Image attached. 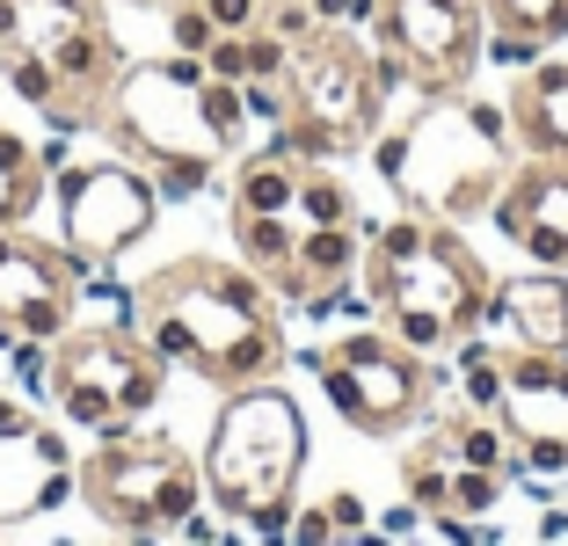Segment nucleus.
<instances>
[{
  "instance_id": "nucleus-1",
  "label": "nucleus",
  "mask_w": 568,
  "mask_h": 546,
  "mask_svg": "<svg viewBox=\"0 0 568 546\" xmlns=\"http://www.w3.org/2000/svg\"><path fill=\"white\" fill-rule=\"evenodd\" d=\"M226 226H234V255L277 292V306H314V314L357 277L365 255L351 182L335 175V161L292 153L284 139L234 161Z\"/></svg>"
},
{
  "instance_id": "nucleus-2",
  "label": "nucleus",
  "mask_w": 568,
  "mask_h": 546,
  "mask_svg": "<svg viewBox=\"0 0 568 546\" xmlns=\"http://www.w3.org/2000/svg\"><path fill=\"white\" fill-rule=\"evenodd\" d=\"M139 335L161 350V364H183L190 380L241 394L284 372V314L277 292L248 263L226 255H175L132 292Z\"/></svg>"
},
{
  "instance_id": "nucleus-3",
  "label": "nucleus",
  "mask_w": 568,
  "mask_h": 546,
  "mask_svg": "<svg viewBox=\"0 0 568 546\" xmlns=\"http://www.w3.org/2000/svg\"><path fill=\"white\" fill-rule=\"evenodd\" d=\"M248 124V95L234 81H212L204 59H190V51H175L161 67H124L102 102L110 146L124 161H146L161 198H197L226 161H241Z\"/></svg>"
},
{
  "instance_id": "nucleus-4",
  "label": "nucleus",
  "mask_w": 568,
  "mask_h": 546,
  "mask_svg": "<svg viewBox=\"0 0 568 546\" xmlns=\"http://www.w3.org/2000/svg\"><path fill=\"white\" fill-rule=\"evenodd\" d=\"M357 277H365V299H372V314H379V328L402 335L423 357L467 350L488 321V299H496V277L474 255V241L437 212L386 219L365 241V255H357Z\"/></svg>"
},
{
  "instance_id": "nucleus-5",
  "label": "nucleus",
  "mask_w": 568,
  "mask_h": 546,
  "mask_svg": "<svg viewBox=\"0 0 568 546\" xmlns=\"http://www.w3.org/2000/svg\"><path fill=\"white\" fill-rule=\"evenodd\" d=\"M0 73L59 132L102 124L124 73L110 0H0Z\"/></svg>"
},
{
  "instance_id": "nucleus-6",
  "label": "nucleus",
  "mask_w": 568,
  "mask_h": 546,
  "mask_svg": "<svg viewBox=\"0 0 568 546\" xmlns=\"http://www.w3.org/2000/svg\"><path fill=\"white\" fill-rule=\"evenodd\" d=\"M386 81L379 51L351 30V22H306L292 44H284V117L277 139L292 153H314V161H343V153L372 146L386 117Z\"/></svg>"
},
{
  "instance_id": "nucleus-7",
  "label": "nucleus",
  "mask_w": 568,
  "mask_h": 546,
  "mask_svg": "<svg viewBox=\"0 0 568 546\" xmlns=\"http://www.w3.org/2000/svg\"><path fill=\"white\" fill-rule=\"evenodd\" d=\"M300 474H306V415L277 380L226 394L204 445V496L234 525H255L284 539L292 510H300Z\"/></svg>"
},
{
  "instance_id": "nucleus-8",
  "label": "nucleus",
  "mask_w": 568,
  "mask_h": 546,
  "mask_svg": "<svg viewBox=\"0 0 568 546\" xmlns=\"http://www.w3.org/2000/svg\"><path fill=\"white\" fill-rule=\"evenodd\" d=\"M510 117L488 102H430V117H416L402 139H379V175L408 198V212L437 219H474L496 204L503 175H510Z\"/></svg>"
},
{
  "instance_id": "nucleus-9",
  "label": "nucleus",
  "mask_w": 568,
  "mask_h": 546,
  "mask_svg": "<svg viewBox=\"0 0 568 546\" xmlns=\"http://www.w3.org/2000/svg\"><path fill=\"white\" fill-rule=\"evenodd\" d=\"M37 380H44L51 408L67 415V423H81V431H95V437H118V431H139V423L161 408L168 364L139 328L95 321V328L59 335Z\"/></svg>"
},
{
  "instance_id": "nucleus-10",
  "label": "nucleus",
  "mask_w": 568,
  "mask_h": 546,
  "mask_svg": "<svg viewBox=\"0 0 568 546\" xmlns=\"http://www.w3.org/2000/svg\"><path fill=\"white\" fill-rule=\"evenodd\" d=\"M73 488H81V503L110 532L153 539V532H175V525L197 517V503H204V459H190L175 437L118 431V437H95V452L73 466Z\"/></svg>"
},
{
  "instance_id": "nucleus-11",
  "label": "nucleus",
  "mask_w": 568,
  "mask_h": 546,
  "mask_svg": "<svg viewBox=\"0 0 568 546\" xmlns=\"http://www.w3.org/2000/svg\"><path fill=\"white\" fill-rule=\"evenodd\" d=\"M314 380L357 437H408L437 415V364L386 328H357L314 350Z\"/></svg>"
},
{
  "instance_id": "nucleus-12",
  "label": "nucleus",
  "mask_w": 568,
  "mask_h": 546,
  "mask_svg": "<svg viewBox=\"0 0 568 546\" xmlns=\"http://www.w3.org/2000/svg\"><path fill=\"white\" fill-rule=\"evenodd\" d=\"M372 51L394 88H416L423 102L467 95L488 59L481 0H372Z\"/></svg>"
},
{
  "instance_id": "nucleus-13",
  "label": "nucleus",
  "mask_w": 568,
  "mask_h": 546,
  "mask_svg": "<svg viewBox=\"0 0 568 546\" xmlns=\"http://www.w3.org/2000/svg\"><path fill=\"white\" fill-rule=\"evenodd\" d=\"M153 212H161V190L132 161H81L59 175V226H67V255L81 270L139 249L153 233Z\"/></svg>"
},
{
  "instance_id": "nucleus-14",
  "label": "nucleus",
  "mask_w": 568,
  "mask_h": 546,
  "mask_svg": "<svg viewBox=\"0 0 568 546\" xmlns=\"http://www.w3.org/2000/svg\"><path fill=\"white\" fill-rule=\"evenodd\" d=\"M81 306V263L22 226H0V343L51 350Z\"/></svg>"
},
{
  "instance_id": "nucleus-15",
  "label": "nucleus",
  "mask_w": 568,
  "mask_h": 546,
  "mask_svg": "<svg viewBox=\"0 0 568 546\" xmlns=\"http://www.w3.org/2000/svg\"><path fill=\"white\" fill-rule=\"evenodd\" d=\"M496 423L532 474H568V357L547 350H503Z\"/></svg>"
},
{
  "instance_id": "nucleus-16",
  "label": "nucleus",
  "mask_w": 568,
  "mask_h": 546,
  "mask_svg": "<svg viewBox=\"0 0 568 546\" xmlns=\"http://www.w3.org/2000/svg\"><path fill=\"white\" fill-rule=\"evenodd\" d=\"M488 219L532 270H561L568 277V161H532V153L510 161Z\"/></svg>"
},
{
  "instance_id": "nucleus-17",
  "label": "nucleus",
  "mask_w": 568,
  "mask_h": 546,
  "mask_svg": "<svg viewBox=\"0 0 568 546\" xmlns=\"http://www.w3.org/2000/svg\"><path fill=\"white\" fill-rule=\"evenodd\" d=\"M59 488H67V445L37 408L0 394V525L37 517L44 503H59Z\"/></svg>"
},
{
  "instance_id": "nucleus-18",
  "label": "nucleus",
  "mask_w": 568,
  "mask_h": 546,
  "mask_svg": "<svg viewBox=\"0 0 568 546\" xmlns=\"http://www.w3.org/2000/svg\"><path fill=\"white\" fill-rule=\"evenodd\" d=\"M503 488H510V481L467 466L445 437H437V423L402 452V496H408V510L437 517V525H452V517H488L503 503Z\"/></svg>"
},
{
  "instance_id": "nucleus-19",
  "label": "nucleus",
  "mask_w": 568,
  "mask_h": 546,
  "mask_svg": "<svg viewBox=\"0 0 568 546\" xmlns=\"http://www.w3.org/2000/svg\"><path fill=\"white\" fill-rule=\"evenodd\" d=\"M481 328L496 335V350H547V357H568V277L561 270L503 277Z\"/></svg>"
},
{
  "instance_id": "nucleus-20",
  "label": "nucleus",
  "mask_w": 568,
  "mask_h": 546,
  "mask_svg": "<svg viewBox=\"0 0 568 546\" xmlns=\"http://www.w3.org/2000/svg\"><path fill=\"white\" fill-rule=\"evenodd\" d=\"M503 117H510V139L532 161H568V59L554 67H518L510 95H503Z\"/></svg>"
},
{
  "instance_id": "nucleus-21",
  "label": "nucleus",
  "mask_w": 568,
  "mask_h": 546,
  "mask_svg": "<svg viewBox=\"0 0 568 546\" xmlns=\"http://www.w3.org/2000/svg\"><path fill=\"white\" fill-rule=\"evenodd\" d=\"M488 16V51L503 67H539V51L568 37V0H481Z\"/></svg>"
},
{
  "instance_id": "nucleus-22",
  "label": "nucleus",
  "mask_w": 568,
  "mask_h": 546,
  "mask_svg": "<svg viewBox=\"0 0 568 546\" xmlns=\"http://www.w3.org/2000/svg\"><path fill=\"white\" fill-rule=\"evenodd\" d=\"M37 198H44V153L16 124H0V226H22Z\"/></svg>"
},
{
  "instance_id": "nucleus-23",
  "label": "nucleus",
  "mask_w": 568,
  "mask_h": 546,
  "mask_svg": "<svg viewBox=\"0 0 568 546\" xmlns=\"http://www.w3.org/2000/svg\"><path fill=\"white\" fill-rule=\"evenodd\" d=\"M212 16H204L197 0H175V8H168V44L175 51H190V59H204V51H212Z\"/></svg>"
},
{
  "instance_id": "nucleus-24",
  "label": "nucleus",
  "mask_w": 568,
  "mask_h": 546,
  "mask_svg": "<svg viewBox=\"0 0 568 546\" xmlns=\"http://www.w3.org/2000/svg\"><path fill=\"white\" fill-rule=\"evenodd\" d=\"M197 8L212 16L219 37H248V30H263V16H270V0H197Z\"/></svg>"
},
{
  "instance_id": "nucleus-25",
  "label": "nucleus",
  "mask_w": 568,
  "mask_h": 546,
  "mask_svg": "<svg viewBox=\"0 0 568 546\" xmlns=\"http://www.w3.org/2000/svg\"><path fill=\"white\" fill-rule=\"evenodd\" d=\"M335 532H343L335 503H314V510H292V525H284V546H328Z\"/></svg>"
},
{
  "instance_id": "nucleus-26",
  "label": "nucleus",
  "mask_w": 568,
  "mask_h": 546,
  "mask_svg": "<svg viewBox=\"0 0 568 546\" xmlns=\"http://www.w3.org/2000/svg\"><path fill=\"white\" fill-rule=\"evenodd\" d=\"M204 73L212 81H248V37H212V51H204Z\"/></svg>"
},
{
  "instance_id": "nucleus-27",
  "label": "nucleus",
  "mask_w": 568,
  "mask_h": 546,
  "mask_svg": "<svg viewBox=\"0 0 568 546\" xmlns=\"http://www.w3.org/2000/svg\"><path fill=\"white\" fill-rule=\"evenodd\" d=\"M328 546H386V539H372V532H335Z\"/></svg>"
}]
</instances>
